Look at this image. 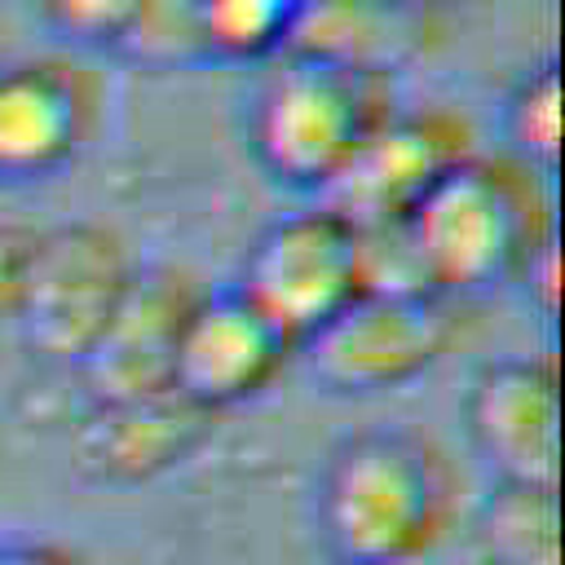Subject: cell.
<instances>
[{"instance_id":"4fadbf2b","label":"cell","mask_w":565,"mask_h":565,"mask_svg":"<svg viewBox=\"0 0 565 565\" xmlns=\"http://www.w3.org/2000/svg\"><path fill=\"white\" fill-rule=\"evenodd\" d=\"M481 565H561V486L490 481L468 512Z\"/></svg>"},{"instance_id":"8992f818","label":"cell","mask_w":565,"mask_h":565,"mask_svg":"<svg viewBox=\"0 0 565 565\" xmlns=\"http://www.w3.org/2000/svg\"><path fill=\"white\" fill-rule=\"evenodd\" d=\"M296 349L362 296L358 230L327 203L269 221L230 282Z\"/></svg>"},{"instance_id":"ba28073f","label":"cell","mask_w":565,"mask_h":565,"mask_svg":"<svg viewBox=\"0 0 565 565\" xmlns=\"http://www.w3.org/2000/svg\"><path fill=\"white\" fill-rule=\"evenodd\" d=\"M459 419L494 481L561 486V375L552 358H494L477 366Z\"/></svg>"},{"instance_id":"9a60e30c","label":"cell","mask_w":565,"mask_h":565,"mask_svg":"<svg viewBox=\"0 0 565 565\" xmlns=\"http://www.w3.org/2000/svg\"><path fill=\"white\" fill-rule=\"evenodd\" d=\"M313 0H199L212 66H265L287 53Z\"/></svg>"},{"instance_id":"ac0fdd59","label":"cell","mask_w":565,"mask_h":565,"mask_svg":"<svg viewBox=\"0 0 565 565\" xmlns=\"http://www.w3.org/2000/svg\"><path fill=\"white\" fill-rule=\"evenodd\" d=\"M512 287L543 322H556V313H561V234H556V225L525 252V260L512 274Z\"/></svg>"},{"instance_id":"52a82bcc","label":"cell","mask_w":565,"mask_h":565,"mask_svg":"<svg viewBox=\"0 0 565 565\" xmlns=\"http://www.w3.org/2000/svg\"><path fill=\"white\" fill-rule=\"evenodd\" d=\"M102 115L97 79L71 57H0V190L62 177Z\"/></svg>"},{"instance_id":"44dd1931","label":"cell","mask_w":565,"mask_h":565,"mask_svg":"<svg viewBox=\"0 0 565 565\" xmlns=\"http://www.w3.org/2000/svg\"><path fill=\"white\" fill-rule=\"evenodd\" d=\"M388 4H397L402 13H433V9H446L455 0H388Z\"/></svg>"},{"instance_id":"7a4b0ae2","label":"cell","mask_w":565,"mask_h":565,"mask_svg":"<svg viewBox=\"0 0 565 565\" xmlns=\"http://www.w3.org/2000/svg\"><path fill=\"white\" fill-rule=\"evenodd\" d=\"M397 106L393 66L291 44L247 97V154L274 185L322 199Z\"/></svg>"},{"instance_id":"e0dca14e","label":"cell","mask_w":565,"mask_h":565,"mask_svg":"<svg viewBox=\"0 0 565 565\" xmlns=\"http://www.w3.org/2000/svg\"><path fill=\"white\" fill-rule=\"evenodd\" d=\"M40 22L79 49H106L132 0H31Z\"/></svg>"},{"instance_id":"d6986e66","label":"cell","mask_w":565,"mask_h":565,"mask_svg":"<svg viewBox=\"0 0 565 565\" xmlns=\"http://www.w3.org/2000/svg\"><path fill=\"white\" fill-rule=\"evenodd\" d=\"M31 247H35V225L0 221V327H13V318L22 309Z\"/></svg>"},{"instance_id":"8fae6325","label":"cell","mask_w":565,"mask_h":565,"mask_svg":"<svg viewBox=\"0 0 565 565\" xmlns=\"http://www.w3.org/2000/svg\"><path fill=\"white\" fill-rule=\"evenodd\" d=\"M216 424L221 415L194 406L177 388L88 402L71 433V455L84 481L132 490L185 468L212 441Z\"/></svg>"},{"instance_id":"30bf717a","label":"cell","mask_w":565,"mask_h":565,"mask_svg":"<svg viewBox=\"0 0 565 565\" xmlns=\"http://www.w3.org/2000/svg\"><path fill=\"white\" fill-rule=\"evenodd\" d=\"M472 154V132L459 115L441 106L406 110L397 106L349 159L335 185L318 199L340 212L349 225H384L402 221L424 190Z\"/></svg>"},{"instance_id":"9c48e42d","label":"cell","mask_w":565,"mask_h":565,"mask_svg":"<svg viewBox=\"0 0 565 565\" xmlns=\"http://www.w3.org/2000/svg\"><path fill=\"white\" fill-rule=\"evenodd\" d=\"M296 344L260 318L234 287L199 291L172 353V388L194 406L225 415L274 388Z\"/></svg>"},{"instance_id":"5bb4252c","label":"cell","mask_w":565,"mask_h":565,"mask_svg":"<svg viewBox=\"0 0 565 565\" xmlns=\"http://www.w3.org/2000/svg\"><path fill=\"white\" fill-rule=\"evenodd\" d=\"M106 53L154 75L212 66L199 0H132Z\"/></svg>"},{"instance_id":"3957f363","label":"cell","mask_w":565,"mask_h":565,"mask_svg":"<svg viewBox=\"0 0 565 565\" xmlns=\"http://www.w3.org/2000/svg\"><path fill=\"white\" fill-rule=\"evenodd\" d=\"M556 225L539 177L512 159L468 154L441 172L402 216L424 282L441 296H472L512 282L525 252Z\"/></svg>"},{"instance_id":"ffe728a7","label":"cell","mask_w":565,"mask_h":565,"mask_svg":"<svg viewBox=\"0 0 565 565\" xmlns=\"http://www.w3.org/2000/svg\"><path fill=\"white\" fill-rule=\"evenodd\" d=\"M0 565H102V561L66 539L18 534V539H0Z\"/></svg>"},{"instance_id":"7c38bea8","label":"cell","mask_w":565,"mask_h":565,"mask_svg":"<svg viewBox=\"0 0 565 565\" xmlns=\"http://www.w3.org/2000/svg\"><path fill=\"white\" fill-rule=\"evenodd\" d=\"M194 296L199 287L190 274L172 265H137L115 318L79 362L88 402L146 397L172 388V353Z\"/></svg>"},{"instance_id":"2e32d148","label":"cell","mask_w":565,"mask_h":565,"mask_svg":"<svg viewBox=\"0 0 565 565\" xmlns=\"http://www.w3.org/2000/svg\"><path fill=\"white\" fill-rule=\"evenodd\" d=\"M499 128L512 150V163L552 181L561 172V62L543 57L525 66L499 106Z\"/></svg>"},{"instance_id":"5b68a950","label":"cell","mask_w":565,"mask_h":565,"mask_svg":"<svg viewBox=\"0 0 565 565\" xmlns=\"http://www.w3.org/2000/svg\"><path fill=\"white\" fill-rule=\"evenodd\" d=\"M132 269L124 238L97 221L35 230L26 291L13 318L22 344L49 362L79 366L115 318Z\"/></svg>"},{"instance_id":"277c9868","label":"cell","mask_w":565,"mask_h":565,"mask_svg":"<svg viewBox=\"0 0 565 565\" xmlns=\"http://www.w3.org/2000/svg\"><path fill=\"white\" fill-rule=\"evenodd\" d=\"M463 300L455 296H384L362 291L296 358L331 397H375L428 375L463 335Z\"/></svg>"},{"instance_id":"6da1fadb","label":"cell","mask_w":565,"mask_h":565,"mask_svg":"<svg viewBox=\"0 0 565 565\" xmlns=\"http://www.w3.org/2000/svg\"><path fill=\"white\" fill-rule=\"evenodd\" d=\"M463 481L450 455L415 428L340 437L313 481V530L335 565H411L459 525Z\"/></svg>"}]
</instances>
